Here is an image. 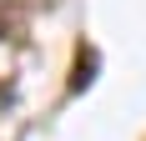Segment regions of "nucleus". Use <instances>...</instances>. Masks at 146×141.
I'll return each instance as SVG.
<instances>
[{
  "label": "nucleus",
  "instance_id": "nucleus-1",
  "mask_svg": "<svg viewBox=\"0 0 146 141\" xmlns=\"http://www.w3.org/2000/svg\"><path fill=\"white\" fill-rule=\"evenodd\" d=\"M91 81H96V56L86 51V56L76 61V76H71V91H81V86H91Z\"/></svg>",
  "mask_w": 146,
  "mask_h": 141
}]
</instances>
